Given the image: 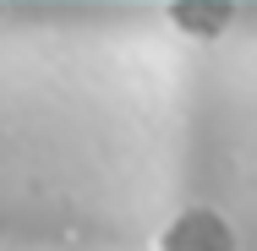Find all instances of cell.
<instances>
[{"label":"cell","instance_id":"7a4b0ae2","mask_svg":"<svg viewBox=\"0 0 257 251\" xmlns=\"http://www.w3.org/2000/svg\"><path fill=\"white\" fill-rule=\"evenodd\" d=\"M170 22H175L181 33H192V39H213V33H224L230 6H224V0H175V6H170Z\"/></svg>","mask_w":257,"mask_h":251},{"label":"cell","instance_id":"6da1fadb","mask_svg":"<svg viewBox=\"0 0 257 251\" xmlns=\"http://www.w3.org/2000/svg\"><path fill=\"white\" fill-rule=\"evenodd\" d=\"M164 251H235V235H230V224L219 213L192 207L164 229Z\"/></svg>","mask_w":257,"mask_h":251}]
</instances>
